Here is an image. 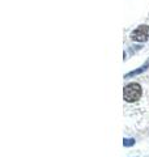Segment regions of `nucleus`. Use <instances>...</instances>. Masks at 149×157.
Instances as JSON below:
<instances>
[{
    "mask_svg": "<svg viewBox=\"0 0 149 157\" xmlns=\"http://www.w3.org/2000/svg\"><path fill=\"white\" fill-rule=\"evenodd\" d=\"M141 86L136 82H131V84H127L124 86L123 97L127 102H135L141 97Z\"/></svg>",
    "mask_w": 149,
    "mask_h": 157,
    "instance_id": "1",
    "label": "nucleus"
},
{
    "mask_svg": "<svg viewBox=\"0 0 149 157\" xmlns=\"http://www.w3.org/2000/svg\"><path fill=\"white\" fill-rule=\"evenodd\" d=\"M131 38L137 42H145L149 38V26L148 25H140L131 33Z\"/></svg>",
    "mask_w": 149,
    "mask_h": 157,
    "instance_id": "2",
    "label": "nucleus"
},
{
    "mask_svg": "<svg viewBox=\"0 0 149 157\" xmlns=\"http://www.w3.org/2000/svg\"><path fill=\"white\" fill-rule=\"evenodd\" d=\"M148 68H149V59H148L145 63H144V64H143L140 68H137V70L132 71V72H130V73H127V75L124 76V78H130V77H133V76H136V75H140V73H143L144 71H147Z\"/></svg>",
    "mask_w": 149,
    "mask_h": 157,
    "instance_id": "3",
    "label": "nucleus"
},
{
    "mask_svg": "<svg viewBox=\"0 0 149 157\" xmlns=\"http://www.w3.org/2000/svg\"><path fill=\"white\" fill-rule=\"evenodd\" d=\"M133 144H135V139H132V137L123 140V145H124V147H132Z\"/></svg>",
    "mask_w": 149,
    "mask_h": 157,
    "instance_id": "4",
    "label": "nucleus"
}]
</instances>
